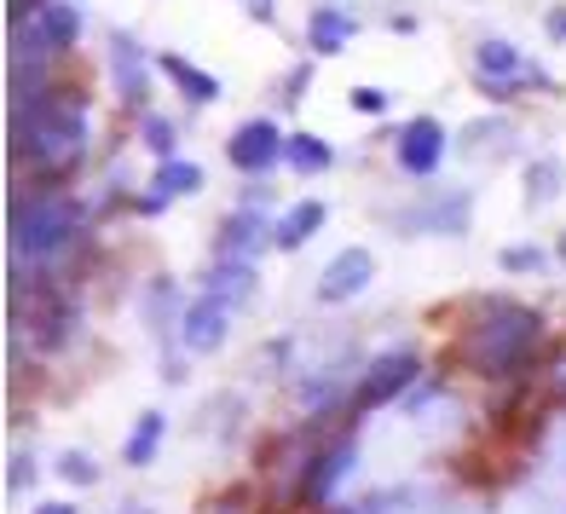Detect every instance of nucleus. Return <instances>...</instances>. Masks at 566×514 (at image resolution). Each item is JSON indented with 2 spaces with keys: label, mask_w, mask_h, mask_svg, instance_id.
<instances>
[{
  "label": "nucleus",
  "mask_w": 566,
  "mask_h": 514,
  "mask_svg": "<svg viewBox=\"0 0 566 514\" xmlns=\"http://www.w3.org/2000/svg\"><path fill=\"white\" fill-rule=\"evenodd\" d=\"M75 238V209L64 197H41V202H30L18 191V202H12V243H18V254H35V261H53V254L64 249Z\"/></svg>",
  "instance_id": "3"
},
{
  "label": "nucleus",
  "mask_w": 566,
  "mask_h": 514,
  "mask_svg": "<svg viewBox=\"0 0 566 514\" xmlns=\"http://www.w3.org/2000/svg\"><path fill=\"white\" fill-rule=\"evenodd\" d=\"M226 324H231V306L226 301H197L186 318H179V336H186V347L191 353H214L220 342H226Z\"/></svg>",
  "instance_id": "6"
},
{
  "label": "nucleus",
  "mask_w": 566,
  "mask_h": 514,
  "mask_svg": "<svg viewBox=\"0 0 566 514\" xmlns=\"http://www.w3.org/2000/svg\"><path fill=\"white\" fill-rule=\"evenodd\" d=\"M549 394H555V399H566V347L549 358Z\"/></svg>",
  "instance_id": "24"
},
{
  "label": "nucleus",
  "mask_w": 566,
  "mask_h": 514,
  "mask_svg": "<svg viewBox=\"0 0 566 514\" xmlns=\"http://www.w3.org/2000/svg\"><path fill=\"white\" fill-rule=\"evenodd\" d=\"M290 162L306 168V174H318V168H329V145L313 139V134H301V139H290Z\"/></svg>",
  "instance_id": "20"
},
{
  "label": "nucleus",
  "mask_w": 566,
  "mask_h": 514,
  "mask_svg": "<svg viewBox=\"0 0 566 514\" xmlns=\"http://www.w3.org/2000/svg\"><path fill=\"white\" fill-rule=\"evenodd\" d=\"M503 266H514V272H532V266H544V249L514 243V249H503Z\"/></svg>",
  "instance_id": "22"
},
{
  "label": "nucleus",
  "mask_w": 566,
  "mask_h": 514,
  "mask_svg": "<svg viewBox=\"0 0 566 514\" xmlns=\"http://www.w3.org/2000/svg\"><path fill=\"white\" fill-rule=\"evenodd\" d=\"M70 329H75L70 301H53V295H46V301L35 306V342H41V347H59V342L70 336Z\"/></svg>",
  "instance_id": "12"
},
{
  "label": "nucleus",
  "mask_w": 566,
  "mask_h": 514,
  "mask_svg": "<svg viewBox=\"0 0 566 514\" xmlns=\"http://www.w3.org/2000/svg\"><path fill=\"white\" fill-rule=\"evenodd\" d=\"M226 157H231V168H243V174L272 168V162H277V127H272V122H243L238 134H231Z\"/></svg>",
  "instance_id": "5"
},
{
  "label": "nucleus",
  "mask_w": 566,
  "mask_h": 514,
  "mask_svg": "<svg viewBox=\"0 0 566 514\" xmlns=\"http://www.w3.org/2000/svg\"><path fill=\"white\" fill-rule=\"evenodd\" d=\"M417 353H388V358H376V365L365 370V381H358V410H376V405H388L399 399L410 381H417Z\"/></svg>",
  "instance_id": "4"
},
{
  "label": "nucleus",
  "mask_w": 566,
  "mask_h": 514,
  "mask_svg": "<svg viewBox=\"0 0 566 514\" xmlns=\"http://www.w3.org/2000/svg\"><path fill=\"white\" fill-rule=\"evenodd\" d=\"M318 225H324V202H295V209L283 214V225L272 231V243H277V249H301Z\"/></svg>",
  "instance_id": "10"
},
{
  "label": "nucleus",
  "mask_w": 566,
  "mask_h": 514,
  "mask_svg": "<svg viewBox=\"0 0 566 514\" xmlns=\"http://www.w3.org/2000/svg\"><path fill=\"white\" fill-rule=\"evenodd\" d=\"M111 59H116V75H122V98H134V105H139V98H145V70H139V53H134L127 41H116V46H111Z\"/></svg>",
  "instance_id": "19"
},
{
  "label": "nucleus",
  "mask_w": 566,
  "mask_h": 514,
  "mask_svg": "<svg viewBox=\"0 0 566 514\" xmlns=\"http://www.w3.org/2000/svg\"><path fill=\"white\" fill-rule=\"evenodd\" d=\"M446 157V134H440V122H410L405 134H399V162L410 174H433Z\"/></svg>",
  "instance_id": "8"
},
{
  "label": "nucleus",
  "mask_w": 566,
  "mask_h": 514,
  "mask_svg": "<svg viewBox=\"0 0 566 514\" xmlns=\"http://www.w3.org/2000/svg\"><path fill=\"white\" fill-rule=\"evenodd\" d=\"M214 514H243V492H231V503H220Z\"/></svg>",
  "instance_id": "27"
},
{
  "label": "nucleus",
  "mask_w": 566,
  "mask_h": 514,
  "mask_svg": "<svg viewBox=\"0 0 566 514\" xmlns=\"http://www.w3.org/2000/svg\"><path fill=\"white\" fill-rule=\"evenodd\" d=\"M197 186H202V174H197L191 162H163V168H157V191H150V197L168 202V197H186V191H197Z\"/></svg>",
  "instance_id": "18"
},
{
  "label": "nucleus",
  "mask_w": 566,
  "mask_h": 514,
  "mask_svg": "<svg viewBox=\"0 0 566 514\" xmlns=\"http://www.w3.org/2000/svg\"><path fill=\"white\" fill-rule=\"evenodd\" d=\"M353 105H358V111H381V105H388V98H381L376 87H358V93H353Z\"/></svg>",
  "instance_id": "25"
},
{
  "label": "nucleus",
  "mask_w": 566,
  "mask_h": 514,
  "mask_svg": "<svg viewBox=\"0 0 566 514\" xmlns=\"http://www.w3.org/2000/svg\"><path fill=\"white\" fill-rule=\"evenodd\" d=\"M249 290H254V272H249L243 261H220V272L209 277V295H214V301H226V306H238Z\"/></svg>",
  "instance_id": "14"
},
{
  "label": "nucleus",
  "mask_w": 566,
  "mask_h": 514,
  "mask_svg": "<svg viewBox=\"0 0 566 514\" xmlns=\"http://www.w3.org/2000/svg\"><path fill=\"white\" fill-rule=\"evenodd\" d=\"M480 70H485V75H514V70H521V53H514V46H503V41H485V46H480Z\"/></svg>",
  "instance_id": "21"
},
{
  "label": "nucleus",
  "mask_w": 566,
  "mask_h": 514,
  "mask_svg": "<svg viewBox=\"0 0 566 514\" xmlns=\"http://www.w3.org/2000/svg\"><path fill=\"white\" fill-rule=\"evenodd\" d=\"M365 284H370V254L365 249H347V254H336V261L324 266L318 301H347V295H358Z\"/></svg>",
  "instance_id": "7"
},
{
  "label": "nucleus",
  "mask_w": 566,
  "mask_h": 514,
  "mask_svg": "<svg viewBox=\"0 0 566 514\" xmlns=\"http://www.w3.org/2000/svg\"><path fill=\"white\" fill-rule=\"evenodd\" d=\"M347 35H353V18L347 12H318L313 18V46H318V53H342Z\"/></svg>",
  "instance_id": "17"
},
{
  "label": "nucleus",
  "mask_w": 566,
  "mask_h": 514,
  "mask_svg": "<svg viewBox=\"0 0 566 514\" xmlns=\"http://www.w3.org/2000/svg\"><path fill=\"white\" fill-rule=\"evenodd\" d=\"M353 469V451L347 445H329L313 469H306V480H301V497L306 503H329V492H336V480Z\"/></svg>",
  "instance_id": "9"
},
{
  "label": "nucleus",
  "mask_w": 566,
  "mask_h": 514,
  "mask_svg": "<svg viewBox=\"0 0 566 514\" xmlns=\"http://www.w3.org/2000/svg\"><path fill=\"white\" fill-rule=\"evenodd\" d=\"M35 514H75V508H70V503H41Z\"/></svg>",
  "instance_id": "29"
},
{
  "label": "nucleus",
  "mask_w": 566,
  "mask_h": 514,
  "mask_svg": "<svg viewBox=\"0 0 566 514\" xmlns=\"http://www.w3.org/2000/svg\"><path fill=\"white\" fill-rule=\"evenodd\" d=\"M243 7H249L254 18H272V0H243Z\"/></svg>",
  "instance_id": "28"
},
{
  "label": "nucleus",
  "mask_w": 566,
  "mask_h": 514,
  "mask_svg": "<svg viewBox=\"0 0 566 514\" xmlns=\"http://www.w3.org/2000/svg\"><path fill=\"white\" fill-rule=\"evenodd\" d=\"M35 30H41L46 46H70L75 35H82V12H75V7H59V0H53V7H41V23H35Z\"/></svg>",
  "instance_id": "13"
},
{
  "label": "nucleus",
  "mask_w": 566,
  "mask_h": 514,
  "mask_svg": "<svg viewBox=\"0 0 566 514\" xmlns=\"http://www.w3.org/2000/svg\"><path fill=\"white\" fill-rule=\"evenodd\" d=\"M537 313H526V306H485V313H474V324L462 329V365L469 370H485V376H509L521 370L532 347H537Z\"/></svg>",
  "instance_id": "1"
},
{
  "label": "nucleus",
  "mask_w": 566,
  "mask_h": 514,
  "mask_svg": "<svg viewBox=\"0 0 566 514\" xmlns=\"http://www.w3.org/2000/svg\"><path fill=\"white\" fill-rule=\"evenodd\" d=\"M266 238H272V231L254 220V214H231L226 231H220V254H226V261H243V254H249L254 243H266Z\"/></svg>",
  "instance_id": "11"
},
{
  "label": "nucleus",
  "mask_w": 566,
  "mask_h": 514,
  "mask_svg": "<svg viewBox=\"0 0 566 514\" xmlns=\"http://www.w3.org/2000/svg\"><path fill=\"white\" fill-rule=\"evenodd\" d=\"M64 474H70V480H93V462H82V457H64Z\"/></svg>",
  "instance_id": "26"
},
{
  "label": "nucleus",
  "mask_w": 566,
  "mask_h": 514,
  "mask_svg": "<svg viewBox=\"0 0 566 514\" xmlns=\"http://www.w3.org/2000/svg\"><path fill=\"white\" fill-rule=\"evenodd\" d=\"M145 145H150V150H168V145H174V127H168L163 116H150V122H145Z\"/></svg>",
  "instance_id": "23"
},
{
  "label": "nucleus",
  "mask_w": 566,
  "mask_h": 514,
  "mask_svg": "<svg viewBox=\"0 0 566 514\" xmlns=\"http://www.w3.org/2000/svg\"><path fill=\"white\" fill-rule=\"evenodd\" d=\"M163 70L174 75V87H186V93L197 98V105H209V98L220 93V87H214V75H202L197 64H186V59H174V53L163 59Z\"/></svg>",
  "instance_id": "15"
},
{
  "label": "nucleus",
  "mask_w": 566,
  "mask_h": 514,
  "mask_svg": "<svg viewBox=\"0 0 566 514\" xmlns=\"http://www.w3.org/2000/svg\"><path fill=\"white\" fill-rule=\"evenodd\" d=\"M18 157H35L41 168H70L87 145V116H82V98L75 93H41L35 111H18Z\"/></svg>",
  "instance_id": "2"
},
{
  "label": "nucleus",
  "mask_w": 566,
  "mask_h": 514,
  "mask_svg": "<svg viewBox=\"0 0 566 514\" xmlns=\"http://www.w3.org/2000/svg\"><path fill=\"white\" fill-rule=\"evenodd\" d=\"M157 440H163V417L150 410V417H139V428L127 433V451H122V457L134 462V469H145V462L157 457Z\"/></svg>",
  "instance_id": "16"
},
{
  "label": "nucleus",
  "mask_w": 566,
  "mask_h": 514,
  "mask_svg": "<svg viewBox=\"0 0 566 514\" xmlns=\"http://www.w3.org/2000/svg\"><path fill=\"white\" fill-rule=\"evenodd\" d=\"M560 261H566V231H560Z\"/></svg>",
  "instance_id": "30"
}]
</instances>
